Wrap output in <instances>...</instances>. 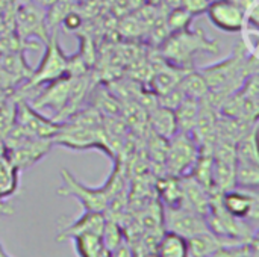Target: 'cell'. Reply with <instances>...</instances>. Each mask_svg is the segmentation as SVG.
Returning <instances> with one entry per match:
<instances>
[{
	"instance_id": "cell-15",
	"label": "cell",
	"mask_w": 259,
	"mask_h": 257,
	"mask_svg": "<svg viewBox=\"0 0 259 257\" xmlns=\"http://www.w3.org/2000/svg\"><path fill=\"white\" fill-rule=\"evenodd\" d=\"M155 250V257H190L188 239L170 230L159 238Z\"/></svg>"
},
{
	"instance_id": "cell-22",
	"label": "cell",
	"mask_w": 259,
	"mask_h": 257,
	"mask_svg": "<svg viewBox=\"0 0 259 257\" xmlns=\"http://www.w3.org/2000/svg\"><path fill=\"white\" fill-rule=\"evenodd\" d=\"M42 2H46V3H49V5H52V3H55L56 0H42Z\"/></svg>"
},
{
	"instance_id": "cell-18",
	"label": "cell",
	"mask_w": 259,
	"mask_h": 257,
	"mask_svg": "<svg viewBox=\"0 0 259 257\" xmlns=\"http://www.w3.org/2000/svg\"><path fill=\"white\" fill-rule=\"evenodd\" d=\"M73 241L79 257H100L108 251L103 245L102 235L97 233H83L73 238Z\"/></svg>"
},
{
	"instance_id": "cell-7",
	"label": "cell",
	"mask_w": 259,
	"mask_h": 257,
	"mask_svg": "<svg viewBox=\"0 0 259 257\" xmlns=\"http://www.w3.org/2000/svg\"><path fill=\"white\" fill-rule=\"evenodd\" d=\"M14 126L20 129L23 133L41 138V139H53L58 133L61 123L56 120H49L38 109H35L24 98H18L15 101V120Z\"/></svg>"
},
{
	"instance_id": "cell-20",
	"label": "cell",
	"mask_w": 259,
	"mask_h": 257,
	"mask_svg": "<svg viewBox=\"0 0 259 257\" xmlns=\"http://www.w3.org/2000/svg\"><path fill=\"white\" fill-rule=\"evenodd\" d=\"M211 0H181V6L188 11L193 17L206 11Z\"/></svg>"
},
{
	"instance_id": "cell-19",
	"label": "cell",
	"mask_w": 259,
	"mask_h": 257,
	"mask_svg": "<svg viewBox=\"0 0 259 257\" xmlns=\"http://www.w3.org/2000/svg\"><path fill=\"white\" fill-rule=\"evenodd\" d=\"M191 20H193V15L188 11H185L182 6H178V8H173V11L168 14L165 24H167L170 32H176V30H182V29L190 27Z\"/></svg>"
},
{
	"instance_id": "cell-12",
	"label": "cell",
	"mask_w": 259,
	"mask_h": 257,
	"mask_svg": "<svg viewBox=\"0 0 259 257\" xmlns=\"http://www.w3.org/2000/svg\"><path fill=\"white\" fill-rule=\"evenodd\" d=\"M106 224V217L102 212H85L79 220L62 229V232L58 235V241L73 239L83 233H97L102 235Z\"/></svg>"
},
{
	"instance_id": "cell-16",
	"label": "cell",
	"mask_w": 259,
	"mask_h": 257,
	"mask_svg": "<svg viewBox=\"0 0 259 257\" xmlns=\"http://www.w3.org/2000/svg\"><path fill=\"white\" fill-rule=\"evenodd\" d=\"M199 111H200V100L185 97L173 109L176 124H178V132L190 133L191 129L194 127V124H196V120L199 117Z\"/></svg>"
},
{
	"instance_id": "cell-13",
	"label": "cell",
	"mask_w": 259,
	"mask_h": 257,
	"mask_svg": "<svg viewBox=\"0 0 259 257\" xmlns=\"http://www.w3.org/2000/svg\"><path fill=\"white\" fill-rule=\"evenodd\" d=\"M147 123L156 136L168 141L178 133V124L175 118V112L168 108H164L161 105L155 106L147 112Z\"/></svg>"
},
{
	"instance_id": "cell-5",
	"label": "cell",
	"mask_w": 259,
	"mask_h": 257,
	"mask_svg": "<svg viewBox=\"0 0 259 257\" xmlns=\"http://www.w3.org/2000/svg\"><path fill=\"white\" fill-rule=\"evenodd\" d=\"M46 41H47L46 53H44L39 65L36 67V70H33L27 79L26 88H29V89L36 88L39 85L42 86L56 79L68 76L70 56H67L62 52L56 30H53V33H50Z\"/></svg>"
},
{
	"instance_id": "cell-3",
	"label": "cell",
	"mask_w": 259,
	"mask_h": 257,
	"mask_svg": "<svg viewBox=\"0 0 259 257\" xmlns=\"http://www.w3.org/2000/svg\"><path fill=\"white\" fill-rule=\"evenodd\" d=\"M161 58L176 67L191 68L197 55L200 53H220V44L215 39L208 38L203 30H191L190 27L170 32L161 41Z\"/></svg>"
},
{
	"instance_id": "cell-4",
	"label": "cell",
	"mask_w": 259,
	"mask_h": 257,
	"mask_svg": "<svg viewBox=\"0 0 259 257\" xmlns=\"http://www.w3.org/2000/svg\"><path fill=\"white\" fill-rule=\"evenodd\" d=\"M217 111L223 117H229L246 124H255L258 121L259 112L258 73L249 76L240 89L220 103Z\"/></svg>"
},
{
	"instance_id": "cell-11",
	"label": "cell",
	"mask_w": 259,
	"mask_h": 257,
	"mask_svg": "<svg viewBox=\"0 0 259 257\" xmlns=\"http://www.w3.org/2000/svg\"><path fill=\"white\" fill-rule=\"evenodd\" d=\"M76 76H64L61 79H56L50 83H46V86L39 91V94L35 97V100L30 103L35 109H52L56 112V121L64 114V111L68 106L73 82ZM59 123V121H58Z\"/></svg>"
},
{
	"instance_id": "cell-21",
	"label": "cell",
	"mask_w": 259,
	"mask_h": 257,
	"mask_svg": "<svg viewBox=\"0 0 259 257\" xmlns=\"http://www.w3.org/2000/svg\"><path fill=\"white\" fill-rule=\"evenodd\" d=\"M9 98H11V91H9V88H5V86L0 85V109L8 103Z\"/></svg>"
},
{
	"instance_id": "cell-17",
	"label": "cell",
	"mask_w": 259,
	"mask_h": 257,
	"mask_svg": "<svg viewBox=\"0 0 259 257\" xmlns=\"http://www.w3.org/2000/svg\"><path fill=\"white\" fill-rule=\"evenodd\" d=\"M259 185V164L238 161L235 162V186L256 191Z\"/></svg>"
},
{
	"instance_id": "cell-14",
	"label": "cell",
	"mask_w": 259,
	"mask_h": 257,
	"mask_svg": "<svg viewBox=\"0 0 259 257\" xmlns=\"http://www.w3.org/2000/svg\"><path fill=\"white\" fill-rule=\"evenodd\" d=\"M17 23H18V32L23 39L32 35L42 36V39H47L49 36L46 30V21L39 14V9H36L33 5H24L20 8L17 15Z\"/></svg>"
},
{
	"instance_id": "cell-1",
	"label": "cell",
	"mask_w": 259,
	"mask_h": 257,
	"mask_svg": "<svg viewBox=\"0 0 259 257\" xmlns=\"http://www.w3.org/2000/svg\"><path fill=\"white\" fill-rule=\"evenodd\" d=\"M208 85V100L217 109L220 103L232 92L241 88L246 79L258 73V56L244 41L238 42L234 52L219 64L199 70Z\"/></svg>"
},
{
	"instance_id": "cell-10",
	"label": "cell",
	"mask_w": 259,
	"mask_h": 257,
	"mask_svg": "<svg viewBox=\"0 0 259 257\" xmlns=\"http://www.w3.org/2000/svg\"><path fill=\"white\" fill-rule=\"evenodd\" d=\"M222 208L232 217L246 220L256 227L258 221V195L256 191L232 188L219 195Z\"/></svg>"
},
{
	"instance_id": "cell-6",
	"label": "cell",
	"mask_w": 259,
	"mask_h": 257,
	"mask_svg": "<svg viewBox=\"0 0 259 257\" xmlns=\"http://www.w3.org/2000/svg\"><path fill=\"white\" fill-rule=\"evenodd\" d=\"M200 155V148L197 142L193 139L190 133L178 132L167 142V153L164 170L168 176L184 177L188 176Z\"/></svg>"
},
{
	"instance_id": "cell-23",
	"label": "cell",
	"mask_w": 259,
	"mask_h": 257,
	"mask_svg": "<svg viewBox=\"0 0 259 257\" xmlns=\"http://www.w3.org/2000/svg\"><path fill=\"white\" fill-rule=\"evenodd\" d=\"M211 257H215V256H211Z\"/></svg>"
},
{
	"instance_id": "cell-2",
	"label": "cell",
	"mask_w": 259,
	"mask_h": 257,
	"mask_svg": "<svg viewBox=\"0 0 259 257\" xmlns=\"http://www.w3.org/2000/svg\"><path fill=\"white\" fill-rule=\"evenodd\" d=\"M61 186L58 194L62 197H74L80 201L85 212H102L105 214L111 203L121 194L123 191V176L118 161H115V167L100 188H88L80 183L68 170H61Z\"/></svg>"
},
{
	"instance_id": "cell-8",
	"label": "cell",
	"mask_w": 259,
	"mask_h": 257,
	"mask_svg": "<svg viewBox=\"0 0 259 257\" xmlns=\"http://www.w3.org/2000/svg\"><path fill=\"white\" fill-rule=\"evenodd\" d=\"M162 224L167 230L175 232L187 239L209 232L205 215L185 206H165L162 209Z\"/></svg>"
},
{
	"instance_id": "cell-9",
	"label": "cell",
	"mask_w": 259,
	"mask_h": 257,
	"mask_svg": "<svg viewBox=\"0 0 259 257\" xmlns=\"http://www.w3.org/2000/svg\"><path fill=\"white\" fill-rule=\"evenodd\" d=\"M205 14L223 32L235 33L246 29V12L237 0H211Z\"/></svg>"
}]
</instances>
